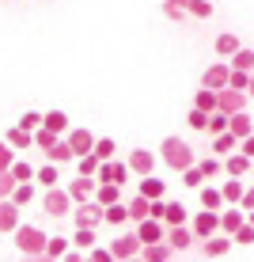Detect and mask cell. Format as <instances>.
<instances>
[{
	"label": "cell",
	"mask_w": 254,
	"mask_h": 262,
	"mask_svg": "<svg viewBox=\"0 0 254 262\" xmlns=\"http://www.w3.org/2000/svg\"><path fill=\"white\" fill-rule=\"evenodd\" d=\"M159 160H163L171 171H178V175H182L190 164H197L194 148H190L182 137H163V144H159Z\"/></svg>",
	"instance_id": "obj_1"
},
{
	"label": "cell",
	"mask_w": 254,
	"mask_h": 262,
	"mask_svg": "<svg viewBox=\"0 0 254 262\" xmlns=\"http://www.w3.org/2000/svg\"><path fill=\"white\" fill-rule=\"evenodd\" d=\"M12 236H15L19 255H27V258H46V239H50V236L38 228V224H19Z\"/></svg>",
	"instance_id": "obj_2"
},
{
	"label": "cell",
	"mask_w": 254,
	"mask_h": 262,
	"mask_svg": "<svg viewBox=\"0 0 254 262\" xmlns=\"http://www.w3.org/2000/svg\"><path fill=\"white\" fill-rule=\"evenodd\" d=\"M72 194L65 190V186H46V194H42V209H46L53 221H61V216H68L72 213Z\"/></svg>",
	"instance_id": "obj_3"
},
{
	"label": "cell",
	"mask_w": 254,
	"mask_h": 262,
	"mask_svg": "<svg viewBox=\"0 0 254 262\" xmlns=\"http://www.w3.org/2000/svg\"><path fill=\"white\" fill-rule=\"evenodd\" d=\"M68 216H72V224H91V228H99V224H106V205L87 198V202H76V209Z\"/></svg>",
	"instance_id": "obj_4"
},
{
	"label": "cell",
	"mask_w": 254,
	"mask_h": 262,
	"mask_svg": "<svg viewBox=\"0 0 254 262\" xmlns=\"http://www.w3.org/2000/svg\"><path fill=\"white\" fill-rule=\"evenodd\" d=\"M129 175H133V171H129V160H118V156H110V160H103V164H99V183H129Z\"/></svg>",
	"instance_id": "obj_5"
},
{
	"label": "cell",
	"mask_w": 254,
	"mask_h": 262,
	"mask_svg": "<svg viewBox=\"0 0 254 262\" xmlns=\"http://www.w3.org/2000/svg\"><path fill=\"white\" fill-rule=\"evenodd\" d=\"M190 228H194L197 239H209L213 232H220V209H205V205H201V213H194Z\"/></svg>",
	"instance_id": "obj_6"
},
{
	"label": "cell",
	"mask_w": 254,
	"mask_h": 262,
	"mask_svg": "<svg viewBox=\"0 0 254 262\" xmlns=\"http://www.w3.org/2000/svg\"><path fill=\"white\" fill-rule=\"evenodd\" d=\"M247 92L243 88H220L216 92V111H224V114H235V111H247Z\"/></svg>",
	"instance_id": "obj_7"
},
{
	"label": "cell",
	"mask_w": 254,
	"mask_h": 262,
	"mask_svg": "<svg viewBox=\"0 0 254 262\" xmlns=\"http://www.w3.org/2000/svg\"><path fill=\"white\" fill-rule=\"evenodd\" d=\"M232 247H235V239L228 232H213L209 239H201V255L205 258H224V255H232Z\"/></svg>",
	"instance_id": "obj_8"
},
{
	"label": "cell",
	"mask_w": 254,
	"mask_h": 262,
	"mask_svg": "<svg viewBox=\"0 0 254 262\" xmlns=\"http://www.w3.org/2000/svg\"><path fill=\"white\" fill-rule=\"evenodd\" d=\"M141 236L137 232H122L114 243H110V251H114V258H141Z\"/></svg>",
	"instance_id": "obj_9"
},
{
	"label": "cell",
	"mask_w": 254,
	"mask_h": 262,
	"mask_svg": "<svg viewBox=\"0 0 254 262\" xmlns=\"http://www.w3.org/2000/svg\"><path fill=\"white\" fill-rule=\"evenodd\" d=\"M19 224H23V209L12 202V198H0V232H4V236H12Z\"/></svg>",
	"instance_id": "obj_10"
},
{
	"label": "cell",
	"mask_w": 254,
	"mask_h": 262,
	"mask_svg": "<svg viewBox=\"0 0 254 262\" xmlns=\"http://www.w3.org/2000/svg\"><path fill=\"white\" fill-rule=\"evenodd\" d=\"M228 76H232V61H213V65L205 69V76H201V84L205 88H228Z\"/></svg>",
	"instance_id": "obj_11"
},
{
	"label": "cell",
	"mask_w": 254,
	"mask_h": 262,
	"mask_svg": "<svg viewBox=\"0 0 254 262\" xmlns=\"http://www.w3.org/2000/svg\"><path fill=\"white\" fill-rule=\"evenodd\" d=\"M137 236H141V243L167 239V224H163L159 216H144V221H137Z\"/></svg>",
	"instance_id": "obj_12"
},
{
	"label": "cell",
	"mask_w": 254,
	"mask_h": 262,
	"mask_svg": "<svg viewBox=\"0 0 254 262\" xmlns=\"http://www.w3.org/2000/svg\"><path fill=\"white\" fill-rule=\"evenodd\" d=\"M65 141L72 144V152H76V156H87V152L95 148V133L87 129V125H80V129H68Z\"/></svg>",
	"instance_id": "obj_13"
},
{
	"label": "cell",
	"mask_w": 254,
	"mask_h": 262,
	"mask_svg": "<svg viewBox=\"0 0 254 262\" xmlns=\"http://www.w3.org/2000/svg\"><path fill=\"white\" fill-rule=\"evenodd\" d=\"M250 171H254V160L247 156V152H239V148H235V152H228V156H224V175H250Z\"/></svg>",
	"instance_id": "obj_14"
},
{
	"label": "cell",
	"mask_w": 254,
	"mask_h": 262,
	"mask_svg": "<svg viewBox=\"0 0 254 262\" xmlns=\"http://www.w3.org/2000/svg\"><path fill=\"white\" fill-rule=\"evenodd\" d=\"M129 171H133V175H152V171H156V152L133 148L129 152Z\"/></svg>",
	"instance_id": "obj_15"
},
{
	"label": "cell",
	"mask_w": 254,
	"mask_h": 262,
	"mask_svg": "<svg viewBox=\"0 0 254 262\" xmlns=\"http://www.w3.org/2000/svg\"><path fill=\"white\" fill-rule=\"evenodd\" d=\"M95 186H99L95 175H80V179H72L65 190L72 194V202H87V198H95Z\"/></svg>",
	"instance_id": "obj_16"
},
{
	"label": "cell",
	"mask_w": 254,
	"mask_h": 262,
	"mask_svg": "<svg viewBox=\"0 0 254 262\" xmlns=\"http://www.w3.org/2000/svg\"><path fill=\"white\" fill-rule=\"evenodd\" d=\"M247 221V209L243 205H224L220 209V232H228V236H235V228Z\"/></svg>",
	"instance_id": "obj_17"
},
{
	"label": "cell",
	"mask_w": 254,
	"mask_h": 262,
	"mask_svg": "<svg viewBox=\"0 0 254 262\" xmlns=\"http://www.w3.org/2000/svg\"><path fill=\"white\" fill-rule=\"evenodd\" d=\"M194 239H197V236H194V228H190V224H167V243H171L175 251H186Z\"/></svg>",
	"instance_id": "obj_18"
},
{
	"label": "cell",
	"mask_w": 254,
	"mask_h": 262,
	"mask_svg": "<svg viewBox=\"0 0 254 262\" xmlns=\"http://www.w3.org/2000/svg\"><path fill=\"white\" fill-rule=\"evenodd\" d=\"M141 258H144V262H167V258H175V247H171L167 239L144 243V247H141Z\"/></svg>",
	"instance_id": "obj_19"
},
{
	"label": "cell",
	"mask_w": 254,
	"mask_h": 262,
	"mask_svg": "<svg viewBox=\"0 0 254 262\" xmlns=\"http://www.w3.org/2000/svg\"><path fill=\"white\" fill-rule=\"evenodd\" d=\"M4 141H8V144H12V148H15V152H31V148H34V133H31V129H23V125H19V122H15V125H12V129H8V133H4Z\"/></svg>",
	"instance_id": "obj_20"
},
{
	"label": "cell",
	"mask_w": 254,
	"mask_h": 262,
	"mask_svg": "<svg viewBox=\"0 0 254 262\" xmlns=\"http://www.w3.org/2000/svg\"><path fill=\"white\" fill-rule=\"evenodd\" d=\"M197 198H201L205 209H224V205H228V202H224V190H220V186H213V183L197 186Z\"/></svg>",
	"instance_id": "obj_21"
},
{
	"label": "cell",
	"mask_w": 254,
	"mask_h": 262,
	"mask_svg": "<svg viewBox=\"0 0 254 262\" xmlns=\"http://www.w3.org/2000/svg\"><path fill=\"white\" fill-rule=\"evenodd\" d=\"M228 129H232L235 137L243 141V137H250V133H254V118H250L247 111H235L232 118H228Z\"/></svg>",
	"instance_id": "obj_22"
},
{
	"label": "cell",
	"mask_w": 254,
	"mask_h": 262,
	"mask_svg": "<svg viewBox=\"0 0 254 262\" xmlns=\"http://www.w3.org/2000/svg\"><path fill=\"white\" fill-rule=\"evenodd\" d=\"M220 190H224V202H228V205H239V202H243V190H247V183H243L239 175H228V183H220Z\"/></svg>",
	"instance_id": "obj_23"
},
{
	"label": "cell",
	"mask_w": 254,
	"mask_h": 262,
	"mask_svg": "<svg viewBox=\"0 0 254 262\" xmlns=\"http://www.w3.org/2000/svg\"><path fill=\"white\" fill-rule=\"evenodd\" d=\"M38 198V186H34V179L31 183H15V190H12V202L19 205V209H27V205Z\"/></svg>",
	"instance_id": "obj_24"
},
{
	"label": "cell",
	"mask_w": 254,
	"mask_h": 262,
	"mask_svg": "<svg viewBox=\"0 0 254 262\" xmlns=\"http://www.w3.org/2000/svg\"><path fill=\"white\" fill-rule=\"evenodd\" d=\"M213 50L220 53V57H232L235 50H239V34L235 31H224V34H216V42H213Z\"/></svg>",
	"instance_id": "obj_25"
},
{
	"label": "cell",
	"mask_w": 254,
	"mask_h": 262,
	"mask_svg": "<svg viewBox=\"0 0 254 262\" xmlns=\"http://www.w3.org/2000/svg\"><path fill=\"white\" fill-rule=\"evenodd\" d=\"M239 148V137H235L232 129H224V133H213V152H220V156H228V152Z\"/></svg>",
	"instance_id": "obj_26"
},
{
	"label": "cell",
	"mask_w": 254,
	"mask_h": 262,
	"mask_svg": "<svg viewBox=\"0 0 254 262\" xmlns=\"http://www.w3.org/2000/svg\"><path fill=\"white\" fill-rule=\"evenodd\" d=\"M141 194L144 198H167V183L156 175H141Z\"/></svg>",
	"instance_id": "obj_27"
},
{
	"label": "cell",
	"mask_w": 254,
	"mask_h": 262,
	"mask_svg": "<svg viewBox=\"0 0 254 262\" xmlns=\"http://www.w3.org/2000/svg\"><path fill=\"white\" fill-rule=\"evenodd\" d=\"M61 164H53V160H50V164H42L38 171H34V183H42V186H57L61 183V171H57Z\"/></svg>",
	"instance_id": "obj_28"
},
{
	"label": "cell",
	"mask_w": 254,
	"mask_h": 262,
	"mask_svg": "<svg viewBox=\"0 0 254 262\" xmlns=\"http://www.w3.org/2000/svg\"><path fill=\"white\" fill-rule=\"evenodd\" d=\"M95 202H103V205L122 202V183H99L95 186Z\"/></svg>",
	"instance_id": "obj_29"
},
{
	"label": "cell",
	"mask_w": 254,
	"mask_h": 262,
	"mask_svg": "<svg viewBox=\"0 0 254 262\" xmlns=\"http://www.w3.org/2000/svg\"><path fill=\"white\" fill-rule=\"evenodd\" d=\"M42 125H46V129H53V133H68V129H72L65 111H50V114H42Z\"/></svg>",
	"instance_id": "obj_30"
},
{
	"label": "cell",
	"mask_w": 254,
	"mask_h": 262,
	"mask_svg": "<svg viewBox=\"0 0 254 262\" xmlns=\"http://www.w3.org/2000/svg\"><path fill=\"white\" fill-rule=\"evenodd\" d=\"M46 160H53V164H72V160H76V152H72L68 141H57V144L46 152Z\"/></svg>",
	"instance_id": "obj_31"
},
{
	"label": "cell",
	"mask_w": 254,
	"mask_h": 262,
	"mask_svg": "<svg viewBox=\"0 0 254 262\" xmlns=\"http://www.w3.org/2000/svg\"><path fill=\"white\" fill-rule=\"evenodd\" d=\"M125 221H129V205H125V202H110V205H106V224L122 228Z\"/></svg>",
	"instance_id": "obj_32"
},
{
	"label": "cell",
	"mask_w": 254,
	"mask_h": 262,
	"mask_svg": "<svg viewBox=\"0 0 254 262\" xmlns=\"http://www.w3.org/2000/svg\"><path fill=\"white\" fill-rule=\"evenodd\" d=\"M228 61H232V69H247V72H254V50H250V46H239Z\"/></svg>",
	"instance_id": "obj_33"
},
{
	"label": "cell",
	"mask_w": 254,
	"mask_h": 262,
	"mask_svg": "<svg viewBox=\"0 0 254 262\" xmlns=\"http://www.w3.org/2000/svg\"><path fill=\"white\" fill-rule=\"evenodd\" d=\"M61 141V133H53V129H46V125H38L34 129V148H42V152H50L53 144Z\"/></svg>",
	"instance_id": "obj_34"
},
{
	"label": "cell",
	"mask_w": 254,
	"mask_h": 262,
	"mask_svg": "<svg viewBox=\"0 0 254 262\" xmlns=\"http://www.w3.org/2000/svg\"><path fill=\"white\" fill-rule=\"evenodd\" d=\"M8 171L15 175V183H31V179H34V171H38V167H34L31 160H19V156H15V164L8 167Z\"/></svg>",
	"instance_id": "obj_35"
},
{
	"label": "cell",
	"mask_w": 254,
	"mask_h": 262,
	"mask_svg": "<svg viewBox=\"0 0 254 262\" xmlns=\"http://www.w3.org/2000/svg\"><path fill=\"white\" fill-rule=\"evenodd\" d=\"M72 243H76V247H84V251H91L95 247V228H91V224H76V236H72Z\"/></svg>",
	"instance_id": "obj_36"
},
{
	"label": "cell",
	"mask_w": 254,
	"mask_h": 262,
	"mask_svg": "<svg viewBox=\"0 0 254 262\" xmlns=\"http://www.w3.org/2000/svg\"><path fill=\"white\" fill-rule=\"evenodd\" d=\"M148 202L152 198H144L141 190H137V198H129V202H125L129 205V221H144V216H148Z\"/></svg>",
	"instance_id": "obj_37"
},
{
	"label": "cell",
	"mask_w": 254,
	"mask_h": 262,
	"mask_svg": "<svg viewBox=\"0 0 254 262\" xmlns=\"http://www.w3.org/2000/svg\"><path fill=\"white\" fill-rule=\"evenodd\" d=\"M186 221H190L186 205H182V202H167V213H163V224H186Z\"/></svg>",
	"instance_id": "obj_38"
},
{
	"label": "cell",
	"mask_w": 254,
	"mask_h": 262,
	"mask_svg": "<svg viewBox=\"0 0 254 262\" xmlns=\"http://www.w3.org/2000/svg\"><path fill=\"white\" fill-rule=\"evenodd\" d=\"M197 167H201L205 179H220L224 175V160H216V156H201V160H197Z\"/></svg>",
	"instance_id": "obj_39"
},
{
	"label": "cell",
	"mask_w": 254,
	"mask_h": 262,
	"mask_svg": "<svg viewBox=\"0 0 254 262\" xmlns=\"http://www.w3.org/2000/svg\"><path fill=\"white\" fill-rule=\"evenodd\" d=\"M186 125L197 133H209V111H201V106H194V111L186 114Z\"/></svg>",
	"instance_id": "obj_40"
},
{
	"label": "cell",
	"mask_w": 254,
	"mask_h": 262,
	"mask_svg": "<svg viewBox=\"0 0 254 262\" xmlns=\"http://www.w3.org/2000/svg\"><path fill=\"white\" fill-rule=\"evenodd\" d=\"M194 106H201V111L213 114V111H216V88H205V84H201V92L194 95Z\"/></svg>",
	"instance_id": "obj_41"
},
{
	"label": "cell",
	"mask_w": 254,
	"mask_h": 262,
	"mask_svg": "<svg viewBox=\"0 0 254 262\" xmlns=\"http://www.w3.org/2000/svg\"><path fill=\"white\" fill-rule=\"evenodd\" d=\"M186 15H194V19H213V4H209V0H186Z\"/></svg>",
	"instance_id": "obj_42"
},
{
	"label": "cell",
	"mask_w": 254,
	"mask_h": 262,
	"mask_svg": "<svg viewBox=\"0 0 254 262\" xmlns=\"http://www.w3.org/2000/svg\"><path fill=\"white\" fill-rule=\"evenodd\" d=\"M68 243H72V239H65V236H50V239H46V258H65Z\"/></svg>",
	"instance_id": "obj_43"
},
{
	"label": "cell",
	"mask_w": 254,
	"mask_h": 262,
	"mask_svg": "<svg viewBox=\"0 0 254 262\" xmlns=\"http://www.w3.org/2000/svg\"><path fill=\"white\" fill-rule=\"evenodd\" d=\"M99 164H103V160H99L95 152H87V156H76V171H80V175H99Z\"/></svg>",
	"instance_id": "obj_44"
},
{
	"label": "cell",
	"mask_w": 254,
	"mask_h": 262,
	"mask_svg": "<svg viewBox=\"0 0 254 262\" xmlns=\"http://www.w3.org/2000/svg\"><path fill=\"white\" fill-rule=\"evenodd\" d=\"M91 152H95L99 160H110V156H118V144H114L110 137H95V148H91Z\"/></svg>",
	"instance_id": "obj_45"
},
{
	"label": "cell",
	"mask_w": 254,
	"mask_h": 262,
	"mask_svg": "<svg viewBox=\"0 0 254 262\" xmlns=\"http://www.w3.org/2000/svg\"><path fill=\"white\" fill-rule=\"evenodd\" d=\"M182 183L190 186V190H197V186H201V183H209V179L201 175V167H197V164H190V167L182 171Z\"/></svg>",
	"instance_id": "obj_46"
},
{
	"label": "cell",
	"mask_w": 254,
	"mask_h": 262,
	"mask_svg": "<svg viewBox=\"0 0 254 262\" xmlns=\"http://www.w3.org/2000/svg\"><path fill=\"white\" fill-rule=\"evenodd\" d=\"M232 239L239 243V247H250V243H254V224H250V221H243L239 228H235V236H232Z\"/></svg>",
	"instance_id": "obj_47"
},
{
	"label": "cell",
	"mask_w": 254,
	"mask_h": 262,
	"mask_svg": "<svg viewBox=\"0 0 254 262\" xmlns=\"http://www.w3.org/2000/svg\"><path fill=\"white\" fill-rule=\"evenodd\" d=\"M228 118H232V114H224V111H213V114H209V137L228 129Z\"/></svg>",
	"instance_id": "obj_48"
},
{
	"label": "cell",
	"mask_w": 254,
	"mask_h": 262,
	"mask_svg": "<svg viewBox=\"0 0 254 262\" xmlns=\"http://www.w3.org/2000/svg\"><path fill=\"white\" fill-rule=\"evenodd\" d=\"M163 15H167V19H182L186 15V0H163Z\"/></svg>",
	"instance_id": "obj_49"
},
{
	"label": "cell",
	"mask_w": 254,
	"mask_h": 262,
	"mask_svg": "<svg viewBox=\"0 0 254 262\" xmlns=\"http://www.w3.org/2000/svg\"><path fill=\"white\" fill-rule=\"evenodd\" d=\"M15 156H19V152H15L4 137H0V171H8V167H12V164H15Z\"/></svg>",
	"instance_id": "obj_50"
},
{
	"label": "cell",
	"mask_w": 254,
	"mask_h": 262,
	"mask_svg": "<svg viewBox=\"0 0 254 262\" xmlns=\"http://www.w3.org/2000/svg\"><path fill=\"white\" fill-rule=\"evenodd\" d=\"M12 190H15V175L12 171H0V198H12Z\"/></svg>",
	"instance_id": "obj_51"
},
{
	"label": "cell",
	"mask_w": 254,
	"mask_h": 262,
	"mask_svg": "<svg viewBox=\"0 0 254 262\" xmlns=\"http://www.w3.org/2000/svg\"><path fill=\"white\" fill-rule=\"evenodd\" d=\"M19 125H23V129H31V133H34V129L42 125V114H38V111H27L23 118H19Z\"/></svg>",
	"instance_id": "obj_52"
},
{
	"label": "cell",
	"mask_w": 254,
	"mask_h": 262,
	"mask_svg": "<svg viewBox=\"0 0 254 262\" xmlns=\"http://www.w3.org/2000/svg\"><path fill=\"white\" fill-rule=\"evenodd\" d=\"M87 258H91V262H114V251L110 247H91V251H87Z\"/></svg>",
	"instance_id": "obj_53"
},
{
	"label": "cell",
	"mask_w": 254,
	"mask_h": 262,
	"mask_svg": "<svg viewBox=\"0 0 254 262\" xmlns=\"http://www.w3.org/2000/svg\"><path fill=\"white\" fill-rule=\"evenodd\" d=\"M163 213H167V198H152L148 202V216H159L163 221Z\"/></svg>",
	"instance_id": "obj_54"
},
{
	"label": "cell",
	"mask_w": 254,
	"mask_h": 262,
	"mask_svg": "<svg viewBox=\"0 0 254 262\" xmlns=\"http://www.w3.org/2000/svg\"><path fill=\"white\" fill-rule=\"evenodd\" d=\"M239 205H243V209H247V213L254 209V183L247 186V190H243V202H239Z\"/></svg>",
	"instance_id": "obj_55"
},
{
	"label": "cell",
	"mask_w": 254,
	"mask_h": 262,
	"mask_svg": "<svg viewBox=\"0 0 254 262\" xmlns=\"http://www.w3.org/2000/svg\"><path fill=\"white\" fill-rule=\"evenodd\" d=\"M65 262H84V247H68L65 251Z\"/></svg>",
	"instance_id": "obj_56"
},
{
	"label": "cell",
	"mask_w": 254,
	"mask_h": 262,
	"mask_svg": "<svg viewBox=\"0 0 254 262\" xmlns=\"http://www.w3.org/2000/svg\"><path fill=\"white\" fill-rule=\"evenodd\" d=\"M239 152H247V156L254 160V133H250V137H243V141H239Z\"/></svg>",
	"instance_id": "obj_57"
},
{
	"label": "cell",
	"mask_w": 254,
	"mask_h": 262,
	"mask_svg": "<svg viewBox=\"0 0 254 262\" xmlns=\"http://www.w3.org/2000/svg\"><path fill=\"white\" fill-rule=\"evenodd\" d=\"M247 95L254 99V72H250V84H247Z\"/></svg>",
	"instance_id": "obj_58"
},
{
	"label": "cell",
	"mask_w": 254,
	"mask_h": 262,
	"mask_svg": "<svg viewBox=\"0 0 254 262\" xmlns=\"http://www.w3.org/2000/svg\"><path fill=\"white\" fill-rule=\"evenodd\" d=\"M247 221H250V224H254V209H250V213H247Z\"/></svg>",
	"instance_id": "obj_59"
},
{
	"label": "cell",
	"mask_w": 254,
	"mask_h": 262,
	"mask_svg": "<svg viewBox=\"0 0 254 262\" xmlns=\"http://www.w3.org/2000/svg\"><path fill=\"white\" fill-rule=\"evenodd\" d=\"M250 175H254V171H250Z\"/></svg>",
	"instance_id": "obj_60"
}]
</instances>
